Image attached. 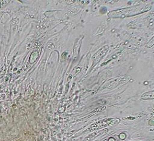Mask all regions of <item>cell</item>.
Here are the masks:
<instances>
[{"mask_svg":"<svg viewBox=\"0 0 154 141\" xmlns=\"http://www.w3.org/2000/svg\"><path fill=\"white\" fill-rule=\"evenodd\" d=\"M143 99H153V91L145 93L142 96Z\"/></svg>","mask_w":154,"mask_h":141,"instance_id":"cell-3","label":"cell"},{"mask_svg":"<svg viewBox=\"0 0 154 141\" xmlns=\"http://www.w3.org/2000/svg\"><path fill=\"white\" fill-rule=\"evenodd\" d=\"M119 121H120L119 119H105V120L96 122L93 125H92L91 126V128H89L88 130H89V131L96 130L100 129V128H102L103 127H106V126H107L117 124V123L119 122Z\"/></svg>","mask_w":154,"mask_h":141,"instance_id":"cell-1","label":"cell"},{"mask_svg":"<svg viewBox=\"0 0 154 141\" xmlns=\"http://www.w3.org/2000/svg\"><path fill=\"white\" fill-rule=\"evenodd\" d=\"M8 1H0V9L3 8V6L5 5L6 3H8Z\"/></svg>","mask_w":154,"mask_h":141,"instance_id":"cell-4","label":"cell"},{"mask_svg":"<svg viewBox=\"0 0 154 141\" xmlns=\"http://www.w3.org/2000/svg\"><path fill=\"white\" fill-rule=\"evenodd\" d=\"M108 50H109V46H107L104 47L103 48H102L97 53H96L93 56V62H94L95 63H97L98 61H99L102 58V57L104 56L106 54Z\"/></svg>","mask_w":154,"mask_h":141,"instance_id":"cell-2","label":"cell"}]
</instances>
